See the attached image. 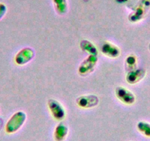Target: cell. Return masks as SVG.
<instances>
[{
  "label": "cell",
  "mask_w": 150,
  "mask_h": 141,
  "mask_svg": "<svg viewBox=\"0 0 150 141\" xmlns=\"http://www.w3.org/2000/svg\"><path fill=\"white\" fill-rule=\"evenodd\" d=\"M26 120H27V115L24 112L18 111L14 113L7 123L5 131L8 134L15 133L24 125Z\"/></svg>",
  "instance_id": "cell-1"
},
{
  "label": "cell",
  "mask_w": 150,
  "mask_h": 141,
  "mask_svg": "<svg viewBox=\"0 0 150 141\" xmlns=\"http://www.w3.org/2000/svg\"><path fill=\"white\" fill-rule=\"evenodd\" d=\"M47 105L52 116L56 121H63L66 118V110L60 102L54 99H50Z\"/></svg>",
  "instance_id": "cell-2"
},
{
  "label": "cell",
  "mask_w": 150,
  "mask_h": 141,
  "mask_svg": "<svg viewBox=\"0 0 150 141\" xmlns=\"http://www.w3.org/2000/svg\"><path fill=\"white\" fill-rule=\"evenodd\" d=\"M116 98L126 105H132L135 102V96L132 91L123 86H118L115 89Z\"/></svg>",
  "instance_id": "cell-3"
},
{
  "label": "cell",
  "mask_w": 150,
  "mask_h": 141,
  "mask_svg": "<svg viewBox=\"0 0 150 141\" xmlns=\"http://www.w3.org/2000/svg\"><path fill=\"white\" fill-rule=\"evenodd\" d=\"M97 62V55H89L79 66V74L82 77H86L91 72H93Z\"/></svg>",
  "instance_id": "cell-4"
},
{
  "label": "cell",
  "mask_w": 150,
  "mask_h": 141,
  "mask_svg": "<svg viewBox=\"0 0 150 141\" xmlns=\"http://www.w3.org/2000/svg\"><path fill=\"white\" fill-rule=\"evenodd\" d=\"M99 103V99L94 94L83 95L76 99V104L79 107L91 109L96 107Z\"/></svg>",
  "instance_id": "cell-5"
},
{
  "label": "cell",
  "mask_w": 150,
  "mask_h": 141,
  "mask_svg": "<svg viewBox=\"0 0 150 141\" xmlns=\"http://www.w3.org/2000/svg\"><path fill=\"white\" fill-rule=\"evenodd\" d=\"M35 57V51L30 47H26L21 51L15 57V62L18 66H24L31 61Z\"/></svg>",
  "instance_id": "cell-6"
},
{
  "label": "cell",
  "mask_w": 150,
  "mask_h": 141,
  "mask_svg": "<svg viewBox=\"0 0 150 141\" xmlns=\"http://www.w3.org/2000/svg\"><path fill=\"white\" fill-rule=\"evenodd\" d=\"M101 51L107 57L112 59L119 57L121 54L120 49L117 46L109 42V41H106L104 43L103 45L101 47Z\"/></svg>",
  "instance_id": "cell-7"
},
{
  "label": "cell",
  "mask_w": 150,
  "mask_h": 141,
  "mask_svg": "<svg viewBox=\"0 0 150 141\" xmlns=\"http://www.w3.org/2000/svg\"><path fill=\"white\" fill-rule=\"evenodd\" d=\"M145 74L146 71L144 69H133L129 70L126 76V81L130 85L136 84L144 78Z\"/></svg>",
  "instance_id": "cell-8"
},
{
  "label": "cell",
  "mask_w": 150,
  "mask_h": 141,
  "mask_svg": "<svg viewBox=\"0 0 150 141\" xmlns=\"http://www.w3.org/2000/svg\"><path fill=\"white\" fill-rule=\"evenodd\" d=\"M69 133V128L63 123L57 125L54 132V139L55 141H64Z\"/></svg>",
  "instance_id": "cell-9"
},
{
  "label": "cell",
  "mask_w": 150,
  "mask_h": 141,
  "mask_svg": "<svg viewBox=\"0 0 150 141\" xmlns=\"http://www.w3.org/2000/svg\"><path fill=\"white\" fill-rule=\"evenodd\" d=\"M80 49L89 55H98V49L96 46L88 40H83L80 44Z\"/></svg>",
  "instance_id": "cell-10"
},
{
  "label": "cell",
  "mask_w": 150,
  "mask_h": 141,
  "mask_svg": "<svg viewBox=\"0 0 150 141\" xmlns=\"http://www.w3.org/2000/svg\"><path fill=\"white\" fill-rule=\"evenodd\" d=\"M137 129L146 137H150V123L146 121H139L137 123Z\"/></svg>",
  "instance_id": "cell-11"
},
{
  "label": "cell",
  "mask_w": 150,
  "mask_h": 141,
  "mask_svg": "<svg viewBox=\"0 0 150 141\" xmlns=\"http://www.w3.org/2000/svg\"><path fill=\"white\" fill-rule=\"evenodd\" d=\"M137 63V58L133 54H130L128 56L125 60V67L128 70H131L135 69Z\"/></svg>",
  "instance_id": "cell-12"
},
{
  "label": "cell",
  "mask_w": 150,
  "mask_h": 141,
  "mask_svg": "<svg viewBox=\"0 0 150 141\" xmlns=\"http://www.w3.org/2000/svg\"><path fill=\"white\" fill-rule=\"evenodd\" d=\"M54 3L59 13L64 14L66 12V3L65 0H54Z\"/></svg>",
  "instance_id": "cell-13"
},
{
  "label": "cell",
  "mask_w": 150,
  "mask_h": 141,
  "mask_svg": "<svg viewBox=\"0 0 150 141\" xmlns=\"http://www.w3.org/2000/svg\"><path fill=\"white\" fill-rule=\"evenodd\" d=\"M5 11H6L5 5H2V4H0V18L3 16L4 14L5 13Z\"/></svg>",
  "instance_id": "cell-14"
},
{
  "label": "cell",
  "mask_w": 150,
  "mask_h": 141,
  "mask_svg": "<svg viewBox=\"0 0 150 141\" xmlns=\"http://www.w3.org/2000/svg\"><path fill=\"white\" fill-rule=\"evenodd\" d=\"M2 126H3V121H2V119L0 118V129H2Z\"/></svg>",
  "instance_id": "cell-15"
},
{
  "label": "cell",
  "mask_w": 150,
  "mask_h": 141,
  "mask_svg": "<svg viewBox=\"0 0 150 141\" xmlns=\"http://www.w3.org/2000/svg\"><path fill=\"white\" fill-rule=\"evenodd\" d=\"M117 1L119 2H127V0H117Z\"/></svg>",
  "instance_id": "cell-16"
},
{
  "label": "cell",
  "mask_w": 150,
  "mask_h": 141,
  "mask_svg": "<svg viewBox=\"0 0 150 141\" xmlns=\"http://www.w3.org/2000/svg\"><path fill=\"white\" fill-rule=\"evenodd\" d=\"M149 49H150V45H149Z\"/></svg>",
  "instance_id": "cell-17"
}]
</instances>
